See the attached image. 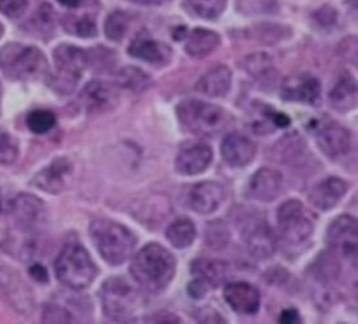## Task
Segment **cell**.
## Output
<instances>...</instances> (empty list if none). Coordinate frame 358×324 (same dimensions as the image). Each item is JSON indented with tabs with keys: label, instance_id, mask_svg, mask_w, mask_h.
Masks as SVG:
<instances>
[{
	"label": "cell",
	"instance_id": "29",
	"mask_svg": "<svg viewBox=\"0 0 358 324\" xmlns=\"http://www.w3.org/2000/svg\"><path fill=\"white\" fill-rule=\"evenodd\" d=\"M243 68L259 82H273L275 68L267 53L256 52L243 59Z\"/></svg>",
	"mask_w": 358,
	"mask_h": 324
},
{
	"label": "cell",
	"instance_id": "10",
	"mask_svg": "<svg viewBox=\"0 0 358 324\" xmlns=\"http://www.w3.org/2000/svg\"><path fill=\"white\" fill-rule=\"evenodd\" d=\"M8 214L20 232L35 235L46 223L48 211L45 202L34 194L20 193L11 198Z\"/></svg>",
	"mask_w": 358,
	"mask_h": 324
},
{
	"label": "cell",
	"instance_id": "30",
	"mask_svg": "<svg viewBox=\"0 0 358 324\" xmlns=\"http://www.w3.org/2000/svg\"><path fill=\"white\" fill-rule=\"evenodd\" d=\"M165 235L173 247L185 249L194 242L196 226L189 218H178L168 226Z\"/></svg>",
	"mask_w": 358,
	"mask_h": 324
},
{
	"label": "cell",
	"instance_id": "33",
	"mask_svg": "<svg viewBox=\"0 0 358 324\" xmlns=\"http://www.w3.org/2000/svg\"><path fill=\"white\" fill-rule=\"evenodd\" d=\"M185 8L194 17L215 20L225 8L227 0H185Z\"/></svg>",
	"mask_w": 358,
	"mask_h": 324
},
{
	"label": "cell",
	"instance_id": "1",
	"mask_svg": "<svg viewBox=\"0 0 358 324\" xmlns=\"http://www.w3.org/2000/svg\"><path fill=\"white\" fill-rule=\"evenodd\" d=\"M176 260L172 253L158 243H148L131 260L130 274L145 290L158 293L172 281Z\"/></svg>",
	"mask_w": 358,
	"mask_h": 324
},
{
	"label": "cell",
	"instance_id": "34",
	"mask_svg": "<svg viewBox=\"0 0 358 324\" xmlns=\"http://www.w3.org/2000/svg\"><path fill=\"white\" fill-rule=\"evenodd\" d=\"M63 27L69 34H73L80 38H94L96 35V24L92 15H64Z\"/></svg>",
	"mask_w": 358,
	"mask_h": 324
},
{
	"label": "cell",
	"instance_id": "50",
	"mask_svg": "<svg viewBox=\"0 0 358 324\" xmlns=\"http://www.w3.org/2000/svg\"><path fill=\"white\" fill-rule=\"evenodd\" d=\"M11 198H13V197H8L7 194H4V193L0 190V212L8 214V208H10Z\"/></svg>",
	"mask_w": 358,
	"mask_h": 324
},
{
	"label": "cell",
	"instance_id": "2",
	"mask_svg": "<svg viewBox=\"0 0 358 324\" xmlns=\"http://www.w3.org/2000/svg\"><path fill=\"white\" fill-rule=\"evenodd\" d=\"M90 236L102 258L110 265L123 264L133 253L137 239L124 225L110 219H95L90 225Z\"/></svg>",
	"mask_w": 358,
	"mask_h": 324
},
{
	"label": "cell",
	"instance_id": "43",
	"mask_svg": "<svg viewBox=\"0 0 358 324\" xmlns=\"http://www.w3.org/2000/svg\"><path fill=\"white\" fill-rule=\"evenodd\" d=\"M28 7L27 0H0V13L8 18L21 17Z\"/></svg>",
	"mask_w": 358,
	"mask_h": 324
},
{
	"label": "cell",
	"instance_id": "28",
	"mask_svg": "<svg viewBox=\"0 0 358 324\" xmlns=\"http://www.w3.org/2000/svg\"><path fill=\"white\" fill-rule=\"evenodd\" d=\"M257 116L253 117L252 128L256 134H267L274 131V128H285L289 126L291 120L285 113L277 112L273 106H262L256 109Z\"/></svg>",
	"mask_w": 358,
	"mask_h": 324
},
{
	"label": "cell",
	"instance_id": "48",
	"mask_svg": "<svg viewBox=\"0 0 358 324\" xmlns=\"http://www.w3.org/2000/svg\"><path fill=\"white\" fill-rule=\"evenodd\" d=\"M299 321H301V316L295 307L284 309L280 314V323H282V324H295Z\"/></svg>",
	"mask_w": 358,
	"mask_h": 324
},
{
	"label": "cell",
	"instance_id": "14",
	"mask_svg": "<svg viewBox=\"0 0 358 324\" xmlns=\"http://www.w3.org/2000/svg\"><path fill=\"white\" fill-rule=\"evenodd\" d=\"M320 91L319 80L309 73H302L287 77L281 84L280 94L284 101L317 105L320 102Z\"/></svg>",
	"mask_w": 358,
	"mask_h": 324
},
{
	"label": "cell",
	"instance_id": "39",
	"mask_svg": "<svg viewBox=\"0 0 358 324\" xmlns=\"http://www.w3.org/2000/svg\"><path fill=\"white\" fill-rule=\"evenodd\" d=\"M236 10L243 15L274 14L278 10L277 0H236Z\"/></svg>",
	"mask_w": 358,
	"mask_h": 324
},
{
	"label": "cell",
	"instance_id": "26",
	"mask_svg": "<svg viewBox=\"0 0 358 324\" xmlns=\"http://www.w3.org/2000/svg\"><path fill=\"white\" fill-rule=\"evenodd\" d=\"M305 151H306L305 140L296 131H292L284 135L281 140H278L274 144V147L271 148V155H273V159H275L277 162L288 165L302 158Z\"/></svg>",
	"mask_w": 358,
	"mask_h": 324
},
{
	"label": "cell",
	"instance_id": "6",
	"mask_svg": "<svg viewBox=\"0 0 358 324\" xmlns=\"http://www.w3.org/2000/svg\"><path fill=\"white\" fill-rule=\"evenodd\" d=\"M182 127L197 135H213L227 123L222 108L200 99H185L176 108Z\"/></svg>",
	"mask_w": 358,
	"mask_h": 324
},
{
	"label": "cell",
	"instance_id": "38",
	"mask_svg": "<svg viewBox=\"0 0 358 324\" xmlns=\"http://www.w3.org/2000/svg\"><path fill=\"white\" fill-rule=\"evenodd\" d=\"M289 35V29L278 24H259L253 28V36L266 45L277 43Z\"/></svg>",
	"mask_w": 358,
	"mask_h": 324
},
{
	"label": "cell",
	"instance_id": "19",
	"mask_svg": "<svg viewBox=\"0 0 358 324\" xmlns=\"http://www.w3.org/2000/svg\"><path fill=\"white\" fill-rule=\"evenodd\" d=\"M224 299L239 314H255L260 306V292L248 282H231L224 286Z\"/></svg>",
	"mask_w": 358,
	"mask_h": 324
},
{
	"label": "cell",
	"instance_id": "4",
	"mask_svg": "<svg viewBox=\"0 0 358 324\" xmlns=\"http://www.w3.org/2000/svg\"><path fill=\"white\" fill-rule=\"evenodd\" d=\"M96 265L88 251L78 243H70L62 249L55 260V274L64 286L80 290L92 284L96 277Z\"/></svg>",
	"mask_w": 358,
	"mask_h": 324
},
{
	"label": "cell",
	"instance_id": "51",
	"mask_svg": "<svg viewBox=\"0 0 358 324\" xmlns=\"http://www.w3.org/2000/svg\"><path fill=\"white\" fill-rule=\"evenodd\" d=\"M62 6L64 7H69V8H76L78 6H81L85 0H57Z\"/></svg>",
	"mask_w": 358,
	"mask_h": 324
},
{
	"label": "cell",
	"instance_id": "32",
	"mask_svg": "<svg viewBox=\"0 0 358 324\" xmlns=\"http://www.w3.org/2000/svg\"><path fill=\"white\" fill-rule=\"evenodd\" d=\"M29 31L39 38H49L55 31V11L50 4L43 3L38 7L29 21Z\"/></svg>",
	"mask_w": 358,
	"mask_h": 324
},
{
	"label": "cell",
	"instance_id": "15",
	"mask_svg": "<svg viewBox=\"0 0 358 324\" xmlns=\"http://www.w3.org/2000/svg\"><path fill=\"white\" fill-rule=\"evenodd\" d=\"M213 161V149L206 142H185L176 155L175 169L183 176L204 172Z\"/></svg>",
	"mask_w": 358,
	"mask_h": 324
},
{
	"label": "cell",
	"instance_id": "16",
	"mask_svg": "<svg viewBox=\"0 0 358 324\" xmlns=\"http://www.w3.org/2000/svg\"><path fill=\"white\" fill-rule=\"evenodd\" d=\"M127 52L131 57L154 66H165L171 61L172 50L165 43L155 40L148 32H138L130 42Z\"/></svg>",
	"mask_w": 358,
	"mask_h": 324
},
{
	"label": "cell",
	"instance_id": "22",
	"mask_svg": "<svg viewBox=\"0 0 358 324\" xmlns=\"http://www.w3.org/2000/svg\"><path fill=\"white\" fill-rule=\"evenodd\" d=\"M348 183L337 176H329L313 186L309 193V201L322 211L331 209L347 193Z\"/></svg>",
	"mask_w": 358,
	"mask_h": 324
},
{
	"label": "cell",
	"instance_id": "49",
	"mask_svg": "<svg viewBox=\"0 0 358 324\" xmlns=\"http://www.w3.org/2000/svg\"><path fill=\"white\" fill-rule=\"evenodd\" d=\"M148 321H155V323H179L180 318L173 316V314H169V313H158L154 317H151V320H148Z\"/></svg>",
	"mask_w": 358,
	"mask_h": 324
},
{
	"label": "cell",
	"instance_id": "24",
	"mask_svg": "<svg viewBox=\"0 0 358 324\" xmlns=\"http://www.w3.org/2000/svg\"><path fill=\"white\" fill-rule=\"evenodd\" d=\"M232 82V73L227 66H217L207 71L200 80L196 82V91L211 96V98H221L225 96L231 89Z\"/></svg>",
	"mask_w": 358,
	"mask_h": 324
},
{
	"label": "cell",
	"instance_id": "13",
	"mask_svg": "<svg viewBox=\"0 0 358 324\" xmlns=\"http://www.w3.org/2000/svg\"><path fill=\"white\" fill-rule=\"evenodd\" d=\"M225 200V190L217 182H200L189 187L185 202L189 209L207 215L214 212Z\"/></svg>",
	"mask_w": 358,
	"mask_h": 324
},
{
	"label": "cell",
	"instance_id": "27",
	"mask_svg": "<svg viewBox=\"0 0 358 324\" xmlns=\"http://www.w3.org/2000/svg\"><path fill=\"white\" fill-rule=\"evenodd\" d=\"M190 271L196 278H200L208 286L215 288L228 277V264L221 260L199 258L192 263Z\"/></svg>",
	"mask_w": 358,
	"mask_h": 324
},
{
	"label": "cell",
	"instance_id": "53",
	"mask_svg": "<svg viewBox=\"0 0 358 324\" xmlns=\"http://www.w3.org/2000/svg\"><path fill=\"white\" fill-rule=\"evenodd\" d=\"M0 113H1V84H0Z\"/></svg>",
	"mask_w": 358,
	"mask_h": 324
},
{
	"label": "cell",
	"instance_id": "25",
	"mask_svg": "<svg viewBox=\"0 0 358 324\" xmlns=\"http://www.w3.org/2000/svg\"><path fill=\"white\" fill-rule=\"evenodd\" d=\"M220 35L206 28H194L185 38V52L194 57L203 59L211 54L220 46Z\"/></svg>",
	"mask_w": 358,
	"mask_h": 324
},
{
	"label": "cell",
	"instance_id": "18",
	"mask_svg": "<svg viewBox=\"0 0 358 324\" xmlns=\"http://www.w3.org/2000/svg\"><path fill=\"white\" fill-rule=\"evenodd\" d=\"M256 144L241 133H229L221 142V156L232 168L249 165L256 155Z\"/></svg>",
	"mask_w": 358,
	"mask_h": 324
},
{
	"label": "cell",
	"instance_id": "45",
	"mask_svg": "<svg viewBox=\"0 0 358 324\" xmlns=\"http://www.w3.org/2000/svg\"><path fill=\"white\" fill-rule=\"evenodd\" d=\"M196 318L200 323H224L222 316L211 307H200L196 313Z\"/></svg>",
	"mask_w": 358,
	"mask_h": 324
},
{
	"label": "cell",
	"instance_id": "23",
	"mask_svg": "<svg viewBox=\"0 0 358 324\" xmlns=\"http://www.w3.org/2000/svg\"><path fill=\"white\" fill-rule=\"evenodd\" d=\"M329 102L337 112H350L357 105V84L350 71H343L329 92Z\"/></svg>",
	"mask_w": 358,
	"mask_h": 324
},
{
	"label": "cell",
	"instance_id": "46",
	"mask_svg": "<svg viewBox=\"0 0 358 324\" xmlns=\"http://www.w3.org/2000/svg\"><path fill=\"white\" fill-rule=\"evenodd\" d=\"M208 285L204 282V281H201L200 278H194L192 282H189V285H187V293L192 296V297H194V299H200V297H203L206 293H207V290H208Z\"/></svg>",
	"mask_w": 358,
	"mask_h": 324
},
{
	"label": "cell",
	"instance_id": "17",
	"mask_svg": "<svg viewBox=\"0 0 358 324\" xmlns=\"http://www.w3.org/2000/svg\"><path fill=\"white\" fill-rule=\"evenodd\" d=\"M71 172L73 165L67 158H56L34 176L32 184L45 193L59 194L64 190Z\"/></svg>",
	"mask_w": 358,
	"mask_h": 324
},
{
	"label": "cell",
	"instance_id": "47",
	"mask_svg": "<svg viewBox=\"0 0 358 324\" xmlns=\"http://www.w3.org/2000/svg\"><path fill=\"white\" fill-rule=\"evenodd\" d=\"M28 272H29L31 278H34L36 282H42L43 284V282H48V279H49L46 268L42 264H39V263L31 264L29 268H28Z\"/></svg>",
	"mask_w": 358,
	"mask_h": 324
},
{
	"label": "cell",
	"instance_id": "42",
	"mask_svg": "<svg viewBox=\"0 0 358 324\" xmlns=\"http://www.w3.org/2000/svg\"><path fill=\"white\" fill-rule=\"evenodd\" d=\"M337 52L344 60L350 61L351 64H357V54H358L357 36L351 35V36L341 39V42L337 46Z\"/></svg>",
	"mask_w": 358,
	"mask_h": 324
},
{
	"label": "cell",
	"instance_id": "54",
	"mask_svg": "<svg viewBox=\"0 0 358 324\" xmlns=\"http://www.w3.org/2000/svg\"><path fill=\"white\" fill-rule=\"evenodd\" d=\"M1 35H3V25L0 24V38H1Z\"/></svg>",
	"mask_w": 358,
	"mask_h": 324
},
{
	"label": "cell",
	"instance_id": "5",
	"mask_svg": "<svg viewBox=\"0 0 358 324\" xmlns=\"http://www.w3.org/2000/svg\"><path fill=\"white\" fill-rule=\"evenodd\" d=\"M53 59L56 73L49 75V87L57 94H71L76 89L83 71L90 66L88 52L74 45L62 43L53 50Z\"/></svg>",
	"mask_w": 358,
	"mask_h": 324
},
{
	"label": "cell",
	"instance_id": "3",
	"mask_svg": "<svg viewBox=\"0 0 358 324\" xmlns=\"http://www.w3.org/2000/svg\"><path fill=\"white\" fill-rule=\"evenodd\" d=\"M0 68L14 81L38 80L48 74V60L35 46L7 43L0 49Z\"/></svg>",
	"mask_w": 358,
	"mask_h": 324
},
{
	"label": "cell",
	"instance_id": "35",
	"mask_svg": "<svg viewBox=\"0 0 358 324\" xmlns=\"http://www.w3.org/2000/svg\"><path fill=\"white\" fill-rule=\"evenodd\" d=\"M129 24H130V18L124 11L116 10L110 13L103 24L105 36L109 40L120 42L129 29Z\"/></svg>",
	"mask_w": 358,
	"mask_h": 324
},
{
	"label": "cell",
	"instance_id": "12",
	"mask_svg": "<svg viewBox=\"0 0 358 324\" xmlns=\"http://www.w3.org/2000/svg\"><path fill=\"white\" fill-rule=\"evenodd\" d=\"M78 102L90 113H103L116 108L119 103V91L113 84L92 80L81 89Z\"/></svg>",
	"mask_w": 358,
	"mask_h": 324
},
{
	"label": "cell",
	"instance_id": "41",
	"mask_svg": "<svg viewBox=\"0 0 358 324\" xmlns=\"http://www.w3.org/2000/svg\"><path fill=\"white\" fill-rule=\"evenodd\" d=\"M43 323H70L71 314L67 309L60 307L57 304H46L42 313Z\"/></svg>",
	"mask_w": 358,
	"mask_h": 324
},
{
	"label": "cell",
	"instance_id": "9",
	"mask_svg": "<svg viewBox=\"0 0 358 324\" xmlns=\"http://www.w3.org/2000/svg\"><path fill=\"white\" fill-rule=\"evenodd\" d=\"M277 226L281 239L289 246H298L306 242L313 232V223L306 216L303 205L298 200H288L278 207Z\"/></svg>",
	"mask_w": 358,
	"mask_h": 324
},
{
	"label": "cell",
	"instance_id": "37",
	"mask_svg": "<svg viewBox=\"0 0 358 324\" xmlns=\"http://www.w3.org/2000/svg\"><path fill=\"white\" fill-rule=\"evenodd\" d=\"M229 229L225 222L215 219L206 226V244L211 249H222L229 242Z\"/></svg>",
	"mask_w": 358,
	"mask_h": 324
},
{
	"label": "cell",
	"instance_id": "36",
	"mask_svg": "<svg viewBox=\"0 0 358 324\" xmlns=\"http://www.w3.org/2000/svg\"><path fill=\"white\" fill-rule=\"evenodd\" d=\"M27 127L34 134H45L50 131L56 124V116L46 109H35L28 113L25 119Z\"/></svg>",
	"mask_w": 358,
	"mask_h": 324
},
{
	"label": "cell",
	"instance_id": "44",
	"mask_svg": "<svg viewBox=\"0 0 358 324\" xmlns=\"http://www.w3.org/2000/svg\"><path fill=\"white\" fill-rule=\"evenodd\" d=\"M313 18H315L316 24L320 25L322 28H329V27H333L336 24L337 13L330 6H323L317 11H315Z\"/></svg>",
	"mask_w": 358,
	"mask_h": 324
},
{
	"label": "cell",
	"instance_id": "7",
	"mask_svg": "<svg viewBox=\"0 0 358 324\" xmlns=\"http://www.w3.org/2000/svg\"><path fill=\"white\" fill-rule=\"evenodd\" d=\"M103 313L113 321H126L138 303L137 290L122 277H110L99 289Z\"/></svg>",
	"mask_w": 358,
	"mask_h": 324
},
{
	"label": "cell",
	"instance_id": "11",
	"mask_svg": "<svg viewBox=\"0 0 358 324\" xmlns=\"http://www.w3.org/2000/svg\"><path fill=\"white\" fill-rule=\"evenodd\" d=\"M330 253L337 258L355 263L358 246V223L351 215H340L334 219L326 235Z\"/></svg>",
	"mask_w": 358,
	"mask_h": 324
},
{
	"label": "cell",
	"instance_id": "31",
	"mask_svg": "<svg viewBox=\"0 0 358 324\" xmlns=\"http://www.w3.org/2000/svg\"><path fill=\"white\" fill-rule=\"evenodd\" d=\"M151 84V78L147 73L140 70L138 67L126 66L120 68L116 74V85L119 88L131 91V92H141Z\"/></svg>",
	"mask_w": 358,
	"mask_h": 324
},
{
	"label": "cell",
	"instance_id": "21",
	"mask_svg": "<svg viewBox=\"0 0 358 324\" xmlns=\"http://www.w3.org/2000/svg\"><path fill=\"white\" fill-rule=\"evenodd\" d=\"M243 240L250 254L259 260H264L273 256L275 250V240L270 226L260 221L249 223L243 229Z\"/></svg>",
	"mask_w": 358,
	"mask_h": 324
},
{
	"label": "cell",
	"instance_id": "8",
	"mask_svg": "<svg viewBox=\"0 0 358 324\" xmlns=\"http://www.w3.org/2000/svg\"><path fill=\"white\" fill-rule=\"evenodd\" d=\"M319 149L330 159H338L351 149L352 137L347 127L329 117L312 119L308 124Z\"/></svg>",
	"mask_w": 358,
	"mask_h": 324
},
{
	"label": "cell",
	"instance_id": "52",
	"mask_svg": "<svg viewBox=\"0 0 358 324\" xmlns=\"http://www.w3.org/2000/svg\"><path fill=\"white\" fill-rule=\"evenodd\" d=\"M133 3H137V4H143V6H159L162 3H165L166 0H130Z\"/></svg>",
	"mask_w": 358,
	"mask_h": 324
},
{
	"label": "cell",
	"instance_id": "40",
	"mask_svg": "<svg viewBox=\"0 0 358 324\" xmlns=\"http://www.w3.org/2000/svg\"><path fill=\"white\" fill-rule=\"evenodd\" d=\"M18 158V142L7 131L0 130V165H11Z\"/></svg>",
	"mask_w": 358,
	"mask_h": 324
},
{
	"label": "cell",
	"instance_id": "20",
	"mask_svg": "<svg viewBox=\"0 0 358 324\" xmlns=\"http://www.w3.org/2000/svg\"><path fill=\"white\" fill-rule=\"evenodd\" d=\"M282 187V176L273 168H260L253 173L248 183L249 197L260 201L270 202L278 197Z\"/></svg>",
	"mask_w": 358,
	"mask_h": 324
}]
</instances>
